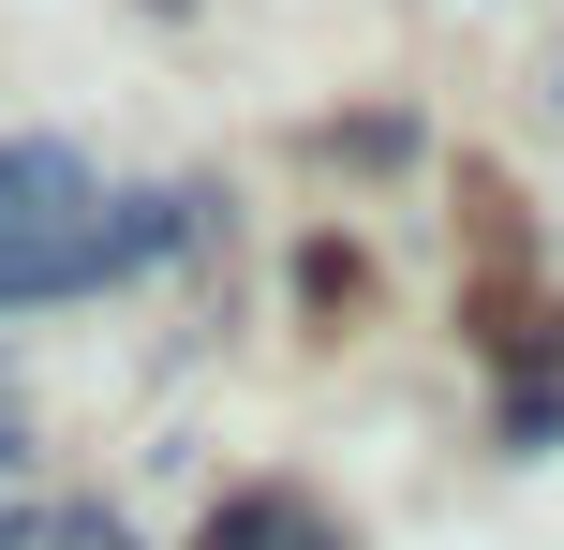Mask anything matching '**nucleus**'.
Segmentation results:
<instances>
[{"instance_id":"nucleus-1","label":"nucleus","mask_w":564,"mask_h":550,"mask_svg":"<svg viewBox=\"0 0 564 550\" xmlns=\"http://www.w3.org/2000/svg\"><path fill=\"white\" fill-rule=\"evenodd\" d=\"M119 224H45V208H0V298H59V283H105Z\"/></svg>"}]
</instances>
